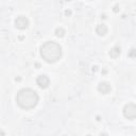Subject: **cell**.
<instances>
[{
    "instance_id": "6da1fadb",
    "label": "cell",
    "mask_w": 136,
    "mask_h": 136,
    "mask_svg": "<svg viewBox=\"0 0 136 136\" xmlns=\"http://www.w3.org/2000/svg\"><path fill=\"white\" fill-rule=\"evenodd\" d=\"M16 102L23 110L33 108L38 103V95L31 88H22L17 93Z\"/></svg>"
},
{
    "instance_id": "7a4b0ae2",
    "label": "cell",
    "mask_w": 136,
    "mask_h": 136,
    "mask_svg": "<svg viewBox=\"0 0 136 136\" xmlns=\"http://www.w3.org/2000/svg\"><path fill=\"white\" fill-rule=\"evenodd\" d=\"M39 51L47 63H55L62 57V48L55 42H46L41 46Z\"/></svg>"
},
{
    "instance_id": "3957f363",
    "label": "cell",
    "mask_w": 136,
    "mask_h": 136,
    "mask_svg": "<svg viewBox=\"0 0 136 136\" xmlns=\"http://www.w3.org/2000/svg\"><path fill=\"white\" fill-rule=\"evenodd\" d=\"M123 115L125 118L133 120L136 117V106L134 103H129L123 107Z\"/></svg>"
},
{
    "instance_id": "277c9868",
    "label": "cell",
    "mask_w": 136,
    "mask_h": 136,
    "mask_svg": "<svg viewBox=\"0 0 136 136\" xmlns=\"http://www.w3.org/2000/svg\"><path fill=\"white\" fill-rule=\"evenodd\" d=\"M15 26L16 28L20 29V30H24L29 27V20L27 17L24 16H18L16 19H15Z\"/></svg>"
},
{
    "instance_id": "5b68a950",
    "label": "cell",
    "mask_w": 136,
    "mask_h": 136,
    "mask_svg": "<svg viewBox=\"0 0 136 136\" xmlns=\"http://www.w3.org/2000/svg\"><path fill=\"white\" fill-rule=\"evenodd\" d=\"M49 83H50V80H49V78L47 77L46 74L38 75L37 79H36V84L41 88H47L49 86Z\"/></svg>"
},
{
    "instance_id": "8992f818",
    "label": "cell",
    "mask_w": 136,
    "mask_h": 136,
    "mask_svg": "<svg viewBox=\"0 0 136 136\" xmlns=\"http://www.w3.org/2000/svg\"><path fill=\"white\" fill-rule=\"evenodd\" d=\"M111 85L107 83V82H100L98 84V90L100 93H101L102 95H106L111 92Z\"/></svg>"
},
{
    "instance_id": "52a82bcc",
    "label": "cell",
    "mask_w": 136,
    "mask_h": 136,
    "mask_svg": "<svg viewBox=\"0 0 136 136\" xmlns=\"http://www.w3.org/2000/svg\"><path fill=\"white\" fill-rule=\"evenodd\" d=\"M96 33L100 35V36H104V35L107 33V27L103 23L99 24V26H97V28H96Z\"/></svg>"
},
{
    "instance_id": "ba28073f",
    "label": "cell",
    "mask_w": 136,
    "mask_h": 136,
    "mask_svg": "<svg viewBox=\"0 0 136 136\" xmlns=\"http://www.w3.org/2000/svg\"><path fill=\"white\" fill-rule=\"evenodd\" d=\"M120 52H121V50H120L119 47H113L112 49L110 50V57L111 58H113V59H116V58H118L119 55H120Z\"/></svg>"
},
{
    "instance_id": "9c48e42d",
    "label": "cell",
    "mask_w": 136,
    "mask_h": 136,
    "mask_svg": "<svg viewBox=\"0 0 136 136\" xmlns=\"http://www.w3.org/2000/svg\"><path fill=\"white\" fill-rule=\"evenodd\" d=\"M54 33H55V35H57L58 37H63L64 35H65V30H64L63 28L60 27V28L55 29V32H54Z\"/></svg>"
},
{
    "instance_id": "30bf717a",
    "label": "cell",
    "mask_w": 136,
    "mask_h": 136,
    "mask_svg": "<svg viewBox=\"0 0 136 136\" xmlns=\"http://www.w3.org/2000/svg\"><path fill=\"white\" fill-rule=\"evenodd\" d=\"M129 57L130 58H135V49H132L129 53Z\"/></svg>"
},
{
    "instance_id": "8fae6325",
    "label": "cell",
    "mask_w": 136,
    "mask_h": 136,
    "mask_svg": "<svg viewBox=\"0 0 136 136\" xmlns=\"http://www.w3.org/2000/svg\"><path fill=\"white\" fill-rule=\"evenodd\" d=\"M113 11H114L115 13H118V12H119V6H115V7L113 8Z\"/></svg>"
},
{
    "instance_id": "7c38bea8",
    "label": "cell",
    "mask_w": 136,
    "mask_h": 136,
    "mask_svg": "<svg viewBox=\"0 0 136 136\" xmlns=\"http://www.w3.org/2000/svg\"><path fill=\"white\" fill-rule=\"evenodd\" d=\"M65 15H66V16H70V15H71V11L66 10V11H65Z\"/></svg>"
},
{
    "instance_id": "4fadbf2b",
    "label": "cell",
    "mask_w": 136,
    "mask_h": 136,
    "mask_svg": "<svg viewBox=\"0 0 136 136\" xmlns=\"http://www.w3.org/2000/svg\"><path fill=\"white\" fill-rule=\"evenodd\" d=\"M97 70H98V67H97V66H94V67H93V71H95V72H96Z\"/></svg>"
},
{
    "instance_id": "5bb4252c",
    "label": "cell",
    "mask_w": 136,
    "mask_h": 136,
    "mask_svg": "<svg viewBox=\"0 0 136 136\" xmlns=\"http://www.w3.org/2000/svg\"><path fill=\"white\" fill-rule=\"evenodd\" d=\"M0 134H4V133H3V132H1V131H0Z\"/></svg>"
}]
</instances>
